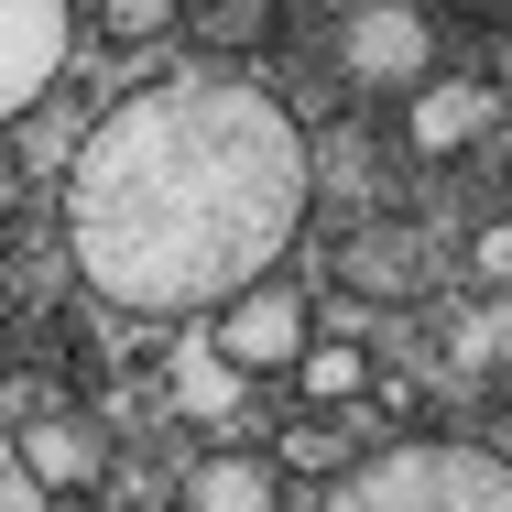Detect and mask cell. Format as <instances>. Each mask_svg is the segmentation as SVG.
I'll list each match as a JSON object with an SVG mask.
<instances>
[{"mask_svg": "<svg viewBox=\"0 0 512 512\" xmlns=\"http://www.w3.org/2000/svg\"><path fill=\"white\" fill-rule=\"evenodd\" d=\"M306 229V131L229 66L153 77L109 109L66 175V251L131 316L229 306Z\"/></svg>", "mask_w": 512, "mask_h": 512, "instance_id": "1", "label": "cell"}, {"mask_svg": "<svg viewBox=\"0 0 512 512\" xmlns=\"http://www.w3.org/2000/svg\"><path fill=\"white\" fill-rule=\"evenodd\" d=\"M316 512H512V458L469 436H404V447L349 458Z\"/></svg>", "mask_w": 512, "mask_h": 512, "instance_id": "2", "label": "cell"}, {"mask_svg": "<svg viewBox=\"0 0 512 512\" xmlns=\"http://www.w3.org/2000/svg\"><path fill=\"white\" fill-rule=\"evenodd\" d=\"M306 338H316V316H306V295H295L284 273L240 284V295L218 306V360H229V371H295Z\"/></svg>", "mask_w": 512, "mask_h": 512, "instance_id": "3", "label": "cell"}, {"mask_svg": "<svg viewBox=\"0 0 512 512\" xmlns=\"http://www.w3.org/2000/svg\"><path fill=\"white\" fill-rule=\"evenodd\" d=\"M66 44H77V11L66 0H0V120H22L66 77Z\"/></svg>", "mask_w": 512, "mask_h": 512, "instance_id": "4", "label": "cell"}, {"mask_svg": "<svg viewBox=\"0 0 512 512\" xmlns=\"http://www.w3.org/2000/svg\"><path fill=\"white\" fill-rule=\"evenodd\" d=\"M349 77H371V88H425L436 77V33H425L414 0H371L349 22Z\"/></svg>", "mask_w": 512, "mask_h": 512, "instance_id": "5", "label": "cell"}, {"mask_svg": "<svg viewBox=\"0 0 512 512\" xmlns=\"http://www.w3.org/2000/svg\"><path fill=\"white\" fill-rule=\"evenodd\" d=\"M491 120H502V99H491L480 77H425V88H404V131H414V153H469Z\"/></svg>", "mask_w": 512, "mask_h": 512, "instance_id": "6", "label": "cell"}, {"mask_svg": "<svg viewBox=\"0 0 512 512\" xmlns=\"http://www.w3.org/2000/svg\"><path fill=\"white\" fill-rule=\"evenodd\" d=\"M284 491V458H262V447H218L186 469V512H273Z\"/></svg>", "mask_w": 512, "mask_h": 512, "instance_id": "7", "label": "cell"}, {"mask_svg": "<svg viewBox=\"0 0 512 512\" xmlns=\"http://www.w3.org/2000/svg\"><path fill=\"white\" fill-rule=\"evenodd\" d=\"M22 469H33V491L77 502V491H99V436L77 414H44V425H22Z\"/></svg>", "mask_w": 512, "mask_h": 512, "instance_id": "8", "label": "cell"}, {"mask_svg": "<svg viewBox=\"0 0 512 512\" xmlns=\"http://www.w3.org/2000/svg\"><path fill=\"white\" fill-rule=\"evenodd\" d=\"M295 393H306L316 414H327V404H360V393H371V349H349V338H306Z\"/></svg>", "mask_w": 512, "mask_h": 512, "instance_id": "9", "label": "cell"}, {"mask_svg": "<svg viewBox=\"0 0 512 512\" xmlns=\"http://www.w3.org/2000/svg\"><path fill=\"white\" fill-rule=\"evenodd\" d=\"M338 284H360V295H414V284H425V262H414V240L371 229V240H349V251H338Z\"/></svg>", "mask_w": 512, "mask_h": 512, "instance_id": "10", "label": "cell"}, {"mask_svg": "<svg viewBox=\"0 0 512 512\" xmlns=\"http://www.w3.org/2000/svg\"><path fill=\"white\" fill-rule=\"evenodd\" d=\"M175 11H186V0H99V33L109 44H164Z\"/></svg>", "mask_w": 512, "mask_h": 512, "instance_id": "11", "label": "cell"}, {"mask_svg": "<svg viewBox=\"0 0 512 512\" xmlns=\"http://www.w3.org/2000/svg\"><path fill=\"white\" fill-rule=\"evenodd\" d=\"M284 458L338 480V469H349V458H371V447H360V425H349V436H338V425H295V436H284Z\"/></svg>", "mask_w": 512, "mask_h": 512, "instance_id": "12", "label": "cell"}, {"mask_svg": "<svg viewBox=\"0 0 512 512\" xmlns=\"http://www.w3.org/2000/svg\"><path fill=\"white\" fill-rule=\"evenodd\" d=\"M436 11H458V22H491V33H512V0H436Z\"/></svg>", "mask_w": 512, "mask_h": 512, "instance_id": "13", "label": "cell"}, {"mask_svg": "<svg viewBox=\"0 0 512 512\" xmlns=\"http://www.w3.org/2000/svg\"><path fill=\"white\" fill-rule=\"evenodd\" d=\"M480 273H491V284H512V218L491 229V240H480Z\"/></svg>", "mask_w": 512, "mask_h": 512, "instance_id": "14", "label": "cell"}, {"mask_svg": "<svg viewBox=\"0 0 512 512\" xmlns=\"http://www.w3.org/2000/svg\"><path fill=\"white\" fill-rule=\"evenodd\" d=\"M11 207H22V164L0 153V218H11Z\"/></svg>", "mask_w": 512, "mask_h": 512, "instance_id": "15", "label": "cell"}]
</instances>
